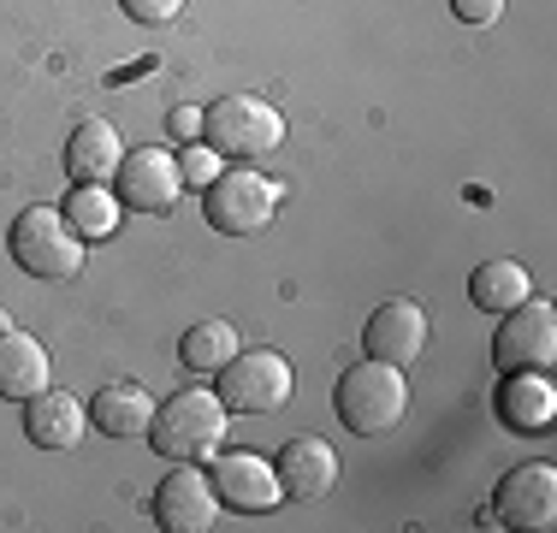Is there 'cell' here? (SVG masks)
<instances>
[{
    "mask_svg": "<svg viewBox=\"0 0 557 533\" xmlns=\"http://www.w3.org/2000/svg\"><path fill=\"white\" fill-rule=\"evenodd\" d=\"M278 196H285V190H278L268 172L232 166V172H220V178L202 190V213H208V225L225 232V237H256V232H268V225H273Z\"/></svg>",
    "mask_w": 557,
    "mask_h": 533,
    "instance_id": "cell-5",
    "label": "cell"
},
{
    "mask_svg": "<svg viewBox=\"0 0 557 533\" xmlns=\"http://www.w3.org/2000/svg\"><path fill=\"white\" fill-rule=\"evenodd\" d=\"M368 356L374 362H392V368H409L421 350H428V309L409 297H392L368 314V332H362Z\"/></svg>",
    "mask_w": 557,
    "mask_h": 533,
    "instance_id": "cell-12",
    "label": "cell"
},
{
    "mask_svg": "<svg viewBox=\"0 0 557 533\" xmlns=\"http://www.w3.org/2000/svg\"><path fill=\"white\" fill-rule=\"evenodd\" d=\"M202 142L237 160H261L285 149V113L268 96H225L202 113Z\"/></svg>",
    "mask_w": 557,
    "mask_h": 533,
    "instance_id": "cell-4",
    "label": "cell"
},
{
    "mask_svg": "<svg viewBox=\"0 0 557 533\" xmlns=\"http://www.w3.org/2000/svg\"><path fill=\"white\" fill-rule=\"evenodd\" d=\"M89 421H96L108 438H149V421H154V397H149V385H137V380H113L108 392H96V409H89Z\"/></svg>",
    "mask_w": 557,
    "mask_h": 533,
    "instance_id": "cell-17",
    "label": "cell"
},
{
    "mask_svg": "<svg viewBox=\"0 0 557 533\" xmlns=\"http://www.w3.org/2000/svg\"><path fill=\"white\" fill-rule=\"evenodd\" d=\"M409 409V385H404V368L392 362H356L350 373H338V421L362 438H386Z\"/></svg>",
    "mask_w": 557,
    "mask_h": 533,
    "instance_id": "cell-3",
    "label": "cell"
},
{
    "mask_svg": "<svg viewBox=\"0 0 557 533\" xmlns=\"http://www.w3.org/2000/svg\"><path fill=\"white\" fill-rule=\"evenodd\" d=\"M557 416V385L546 373L522 368V373H504L498 380V421L516 426V433H546Z\"/></svg>",
    "mask_w": 557,
    "mask_h": 533,
    "instance_id": "cell-15",
    "label": "cell"
},
{
    "mask_svg": "<svg viewBox=\"0 0 557 533\" xmlns=\"http://www.w3.org/2000/svg\"><path fill=\"white\" fill-rule=\"evenodd\" d=\"M178 172H184V184H196V190H208V184L220 178V149H208V142H184V154H178Z\"/></svg>",
    "mask_w": 557,
    "mask_h": 533,
    "instance_id": "cell-22",
    "label": "cell"
},
{
    "mask_svg": "<svg viewBox=\"0 0 557 533\" xmlns=\"http://www.w3.org/2000/svg\"><path fill=\"white\" fill-rule=\"evenodd\" d=\"M7 332H12V320H7V314H0V338H7Z\"/></svg>",
    "mask_w": 557,
    "mask_h": 533,
    "instance_id": "cell-26",
    "label": "cell"
},
{
    "mask_svg": "<svg viewBox=\"0 0 557 533\" xmlns=\"http://www.w3.org/2000/svg\"><path fill=\"white\" fill-rule=\"evenodd\" d=\"M119 160H125V142H119V131L108 119H84V125L72 131V142H65V172H72V184H108L119 172Z\"/></svg>",
    "mask_w": 557,
    "mask_h": 533,
    "instance_id": "cell-16",
    "label": "cell"
},
{
    "mask_svg": "<svg viewBox=\"0 0 557 533\" xmlns=\"http://www.w3.org/2000/svg\"><path fill=\"white\" fill-rule=\"evenodd\" d=\"M493 510H498L504 528L546 533L557 522V469L552 462H522V469H510L493 492Z\"/></svg>",
    "mask_w": 557,
    "mask_h": 533,
    "instance_id": "cell-10",
    "label": "cell"
},
{
    "mask_svg": "<svg viewBox=\"0 0 557 533\" xmlns=\"http://www.w3.org/2000/svg\"><path fill=\"white\" fill-rule=\"evenodd\" d=\"M208 480H214L220 504H232V510H273L278 498H285V486H278V469L268 457H256V450H214L208 457Z\"/></svg>",
    "mask_w": 557,
    "mask_h": 533,
    "instance_id": "cell-11",
    "label": "cell"
},
{
    "mask_svg": "<svg viewBox=\"0 0 557 533\" xmlns=\"http://www.w3.org/2000/svg\"><path fill=\"white\" fill-rule=\"evenodd\" d=\"M113 196L125 208H137V213L178 208V196H184L178 154H166V149H125V160H119V172H113Z\"/></svg>",
    "mask_w": 557,
    "mask_h": 533,
    "instance_id": "cell-8",
    "label": "cell"
},
{
    "mask_svg": "<svg viewBox=\"0 0 557 533\" xmlns=\"http://www.w3.org/2000/svg\"><path fill=\"white\" fill-rule=\"evenodd\" d=\"M48 380H54V368H48V350L42 338H30V332L12 326L7 338H0V397H36L48 392Z\"/></svg>",
    "mask_w": 557,
    "mask_h": 533,
    "instance_id": "cell-18",
    "label": "cell"
},
{
    "mask_svg": "<svg viewBox=\"0 0 557 533\" xmlns=\"http://www.w3.org/2000/svg\"><path fill=\"white\" fill-rule=\"evenodd\" d=\"M469 297H474V309H486V314H510L516 302L534 297V278H528L522 261H486V266H474Z\"/></svg>",
    "mask_w": 557,
    "mask_h": 533,
    "instance_id": "cell-19",
    "label": "cell"
},
{
    "mask_svg": "<svg viewBox=\"0 0 557 533\" xmlns=\"http://www.w3.org/2000/svg\"><path fill=\"white\" fill-rule=\"evenodd\" d=\"M119 7H125V18H137V24H166V18L184 12V0H119Z\"/></svg>",
    "mask_w": 557,
    "mask_h": 533,
    "instance_id": "cell-23",
    "label": "cell"
},
{
    "mask_svg": "<svg viewBox=\"0 0 557 533\" xmlns=\"http://www.w3.org/2000/svg\"><path fill=\"white\" fill-rule=\"evenodd\" d=\"M278 486H285V498L297 504H314L326 498V492L338 486V450L326 445V438H290L285 450H278Z\"/></svg>",
    "mask_w": 557,
    "mask_h": 533,
    "instance_id": "cell-13",
    "label": "cell"
},
{
    "mask_svg": "<svg viewBox=\"0 0 557 533\" xmlns=\"http://www.w3.org/2000/svg\"><path fill=\"white\" fill-rule=\"evenodd\" d=\"M225 421H232V409L220 404V392H202V385H190V392L166 397V404H154V421H149V445L161 450L166 462H208L214 450L225 445Z\"/></svg>",
    "mask_w": 557,
    "mask_h": 533,
    "instance_id": "cell-1",
    "label": "cell"
},
{
    "mask_svg": "<svg viewBox=\"0 0 557 533\" xmlns=\"http://www.w3.org/2000/svg\"><path fill=\"white\" fill-rule=\"evenodd\" d=\"M450 12H457L462 24H498L504 0H450Z\"/></svg>",
    "mask_w": 557,
    "mask_h": 533,
    "instance_id": "cell-24",
    "label": "cell"
},
{
    "mask_svg": "<svg viewBox=\"0 0 557 533\" xmlns=\"http://www.w3.org/2000/svg\"><path fill=\"white\" fill-rule=\"evenodd\" d=\"M149 516L166 533H208L220 522V492L208 474H196V462H178V474H166L161 486H154Z\"/></svg>",
    "mask_w": 557,
    "mask_h": 533,
    "instance_id": "cell-9",
    "label": "cell"
},
{
    "mask_svg": "<svg viewBox=\"0 0 557 533\" xmlns=\"http://www.w3.org/2000/svg\"><path fill=\"white\" fill-rule=\"evenodd\" d=\"M24 433H30V445H42V450H72L77 438L89 433V409L77 404L72 392H36V397H24Z\"/></svg>",
    "mask_w": 557,
    "mask_h": 533,
    "instance_id": "cell-14",
    "label": "cell"
},
{
    "mask_svg": "<svg viewBox=\"0 0 557 533\" xmlns=\"http://www.w3.org/2000/svg\"><path fill=\"white\" fill-rule=\"evenodd\" d=\"M244 350V332L232 326V320H202V326H190L184 332V344H178V362L190 368V373H220L232 356Z\"/></svg>",
    "mask_w": 557,
    "mask_h": 533,
    "instance_id": "cell-20",
    "label": "cell"
},
{
    "mask_svg": "<svg viewBox=\"0 0 557 533\" xmlns=\"http://www.w3.org/2000/svg\"><path fill=\"white\" fill-rule=\"evenodd\" d=\"M7 249H12V261H18L30 278H42V285L77 278V273H84V256H89V244L77 237V225L65 220L60 208H48V202L24 208L18 220H12Z\"/></svg>",
    "mask_w": 557,
    "mask_h": 533,
    "instance_id": "cell-2",
    "label": "cell"
},
{
    "mask_svg": "<svg viewBox=\"0 0 557 533\" xmlns=\"http://www.w3.org/2000/svg\"><path fill=\"white\" fill-rule=\"evenodd\" d=\"M119 208H125V202H119L108 184H77V190L65 196L60 213L77 225V237L89 244V237H113L119 232Z\"/></svg>",
    "mask_w": 557,
    "mask_h": 533,
    "instance_id": "cell-21",
    "label": "cell"
},
{
    "mask_svg": "<svg viewBox=\"0 0 557 533\" xmlns=\"http://www.w3.org/2000/svg\"><path fill=\"white\" fill-rule=\"evenodd\" d=\"M557 362V314H552V302H516L510 314H504V326L493 332V368L498 373H522V368H534V373H546Z\"/></svg>",
    "mask_w": 557,
    "mask_h": 533,
    "instance_id": "cell-7",
    "label": "cell"
},
{
    "mask_svg": "<svg viewBox=\"0 0 557 533\" xmlns=\"http://www.w3.org/2000/svg\"><path fill=\"white\" fill-rule=\"evenodd\" d=\"M166 131H172L178 142H196V137H202V113H196V107H172V113H166Z\"/></svg>",
    "mask_w": 557,
    "mask_h": 533,
    "instance_id": "cell-25",
    "label": "cell"
},
{
    "mask_svg": "<svg viewBox=\"0 0 557 533\" xmlns=\"http://www.w3.org/2000/svg\"><path fill=\"white\" fill-rule=\"evenodd\" d=\"M290 397V362L278 350H237L220 368V404L232 416H273Z\"/></svg>",
    "mask_w": 557,
    "mask_h": 533,
    "instance_id": "cell-6",
    "label": "cell"
}]
</instances>
